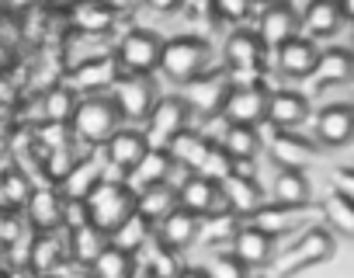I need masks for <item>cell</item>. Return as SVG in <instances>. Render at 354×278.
I'll return each mask as SVG.
<instances>
[{
	"instance_id": "50",
	"label": "cell",
	"mask_w": 354,
	"mask_h": 278,
	"mask_svg": "<svg viewBox=\"0 0 354 278\" xmlns=\"http://www.w3.org/2000/svg\"><path fill=\"white\" fill-rule=\"evenodd\" d=\"M347 53H351V56H354V39H351V46H347Z\"/></svg>"
},
{
	"instance_id": "1",
	"label": "cell",
	"mask_w": 354,
	"mask_h": 278,
	"mask_svg": "<svg viewBox=\"0 0 354 278\" xmlns=\"http://www.w3.org/2000/svg\"><path fill=\"white\" fill-rule=\"evenodd\" d=\"M84 205H87V219L108 233L111 226H118V223L136 209V195H132V188H129L125 181H104V178H101V181L87 192Z\"/></svg>"
},
{
	"instance_id": "29",
	"label": "cell",
	"mask_w": 354,
	"mask_h": 278,
	"mask_svg": "<svg viewBox=\"0 0 354 278\" xmlns=\"http://www.w3.org/2000/svg\"><path fill=\"white\" fill-rule=\"evenodd\" d=\"M219 147L233 157V164H236V160H254L257 150H261V132H257V125L230 122V125L223 129V136H219Z\"/></svg>"
},
{
	"instance_id": "46",
	"label": "cell",
	"mask_w": 354,
	"mask_h": 278,
	"mask_svg": "<svg viewBox=\"0 0 354 278\" xmlns=\"http://www.w3.org/2000/svg\"><path fill=\"white\" fill-rule=\"evenodd\" d=\"M146 4H149L153 11H160V15H170V11L181 8V0H146Z\"/></svg>"
},
{
	"instance_id": "51",
	"label": "cell",
	"mask_w": 354,
	"mask_h": 278,
	"mask_svg": "<svg viewBox=\"0 0 354 278\" xmlns=\"http://www.w3.org/2000/svg\"><path fill=\"white\" fill-rule=\"evenodd\" d=\"M59 4H73V0H59Z\"/></svg>"
},
{
	"instance_id": "42",
	"label": "cell",
	"mask_w": 354,
	"mask_h": 278,
	"mask_svg": "<svg viewBox=\"0 0 354 278\" xmlns=\"http://www.w3.org/2000/svg\"><path fill=\"white\" fill-rule=\"evenodd\" d=\"M73 154H70V147H53L49 154H46V160H42V167H46V178H53L56 185L63 181V174L73 167Z\"/></svg>"
},
{
	"instance_id": "48",
	"label": "cell",
	"mask_w": 354,
	"mask_h": 278,
	"mask_svg": "<svg viewBox=\"0 0 354 278\" xmlns=\"http://www.w3.org/2000/svg\"><path fill=\"white\" fill-rule=\"evenodd\" d=\"M340 4V15H344V21H354V0H337Z\"/></svg>"
},
{
	"instance_id": "36",
	"label": "cell",
	"mask_w": 354,
	"mask_h": 278,
	"mask_svg": "<svg viewBox=\"0 0 354 278\" xmlns=\"http://www.w3.org/2000/svg\"><path fill=\"white\" fill-rule=\"evenodd\" d=\"M87 268H91L97 278H125V275L136 271V261H132L129 250H122V247H115V243H104Z\"/></svg>"
},
{
	"instance_id": "43",
	"label": "cell",
	"mask_w": 354,
	"mask_h": 278,
	"mask_svg": "<svg viewBox=\"0 0 354 278\" xmlns=\"http://www.w3.org/2000/svg\"><path fill=\"white\" fill-rule=\"evenodd\" d=\"M212 11L223 21H243L254 11V0H212Z\"/></svg>"
},
{
	"instance_id": "23",
	"label": "cell",
	"mask_w": 354,
	"mask_h": 278,
	"mask_svg": "<svg viewBox=\"0 0 354 278\" xmlns=\"http://www.w3.org/2000/svg\"><path fill=\"white\" fill-rule=\"evenodd\" d=\"M340 21H344V15H340L337 0H309L299 18L306 39H330V35H337Z\"/></svg>"
},
{
	"instance_id": "24",
	"label": "cell",
	"mask_w": 354,
	"mask_h": 278,
	"mask_svg": "<svg viewBox=\"0 0 354 278\" xmlns=\"http://www.w3.org/2000/svg\"><path fill=\"white\" fill-rule=\"evenodd\" d=\"M170 154L163 150V147H146V154L125 171L129 174V188L136 192V188H146V185H160V181H167V174H170Z\"/></svg>"
},
{
	"instance_id": "5",
	"label": "cell",
	"mask_w": 354,
	"mask_h": 278,
	"mask_svg": "<svg viewBox=\"0 0 354 278\" xmlns=\"http://www.w3.org/2000/svg\"><path fill=\"white\" fill-rule=\"evenodd\" d=\"M188 115H192V108L185 104V98H160V101H153L149 115L142 118L146 122V143L167 150L170 139L188 125Z\"/></svg>"
},
{
	"instance_id": "21",
	"label": "cell",
	"mask_w": 354,
	"mask_h": 278,
	"mask_svg": "<svg viewBox=\"0 0 354 278\" xmlns=\"http://www.w3.org/2000/svg\"><path fill=\"white\" fill-rule=\"evenodd\" d=\"M104 157H108V164L111 167H118V171H129L142 154H146V132H136V129H115L108 139H104Z\"/></svg>"
},
{
	"instance_id": "9",
	"label": "cell",
	"mask_w": 354,
	"mask_h": 278,
	"mask_svg": "<svg viewBox=\"0 0 354 278\" xmlns=\"http://www.w3.org/2000/svg\"><path fill=\"white\" fill-rule=\"evenodd\" d=\"M118 73H122V66L108 53V56H97V59H87V63L70 66L66 70V87L73 94H97V91H108L118 80Z\"/></svg>"
},
{
	"instance_id": "18",
	"label": "cell",
	"mask_w": 354,
	"mask_h": 278,
	"mask_svg": "<svg viewBox=\"0 0 354 278\" xmlns=\"http://www.w3.org/2000/svg\"><path fill=\"white\" fill-rule=\"evenodd\" d=\"M295 32H299V15L292 11V4H264V15L257 21V39L264 42V49H278Z\"/></svg>"
},
{
	"instance_id": "41",
	"label": "cell",
	"mask_w": 354,
	"mask_h": 278,
	"mask_svg": "<svg viewBox=\"0 0 354 278\" xmlns=\"http://www.w3.org/2000/svg\"><path fill=\"white\" fill-rule=\"evenodd\" d=\"M205 275H216V278H240V275H247V264H243L233 250H226V254H216V257L205 261Z\"/></svg>"
},
{
	"instance_id": "39",
	"label": "cell",
	"mask_w": 354,
	"mask_h": 278,
	"mask_svg": "<svg viewBox=\"0 0 354 278\" xmlns=\"http://www.w3.org/2000/svg\"><path fill=\"white\" fill-rule=\"evenodd\" d=\"M73 108H77V94H73L66 84H63V87H49L46 98H42V115H46V122H70Z\"/></svg>"
},
{
	"instance_id": "32",
	"label": "cell",
	"mask_w": 354,
	"mask_h": 278,
	"mask_svg": "<svg viewBox=\"0 0 354 278\" xmlns=\"http://www.w3.org/2000/svg\"><path fill=\"white\" fill-rule=\"evenodd\" d=\"M101 178H104V171H101L97 160H73V167L59 181V192H63V198H87V192Z\"/></svg>"
},
{
	"instance_id": "15",
	"label": "cell",
	"mask_w": 354,
	"mask_h": 278,
	"mask_svg": "<svg viewBox=\"0 0 354 278\" xmlns=\"http://www.w3.org/2000/svg\"><path fill=\"white\" fill-rule=\"evenodd\" d=\"M156 226V240L170 250H181V247H192L198 240V216L188 212L185 205H174L163 219L153 223Z\"/></svg>"
},
{
	"instance_id": "44",
	"label": "cell",
	"mask_w": 354,
	"mask_h": 278,
	"mask_svg": "<svg viewBox=\"0 0 354 278\" xmlns=\"http://www.w3.org/2000/svg\"><path fill=\"white\" fill-rule=\"evenodd\" d=\"M25 198H28V181H25L21 174H8L4 181H0V202L18 205V202H25Z\"/></svg>"
},
{
	"instance_id": "13",
	"label": "cell",
	"mask_w": 354,
	"mask_h": 278,
	"mask_svg": "<svg viewBox=\"0 0 354 278\" xmlns=\"http://www.w3.org/2000/svg\"><path fill=\"white\" fill-rule=\"evenodd\" d=\"M274 240H278V237H271L268 230H261V226H254V223L236 226V233L230 237L233 254L247 264V271H250V268L271 264V257H274Z\"/></svg>"
},
{
	"instance_id": "49",
	"label": "cell",
	"mask_w": 354,
	"mask_h": 278,
	"mask_svg": "<svg viewBox=\"0 0 354 278\" xmlns=\"http://www.w3.org/2000/svg\"><path fill=\"white\" fill-rule=\"evenodd\" d=\"M261 4H288V0H261Z\"/></svg>"
},
{
	"instance_id": "28",
	"label": "cell",
	"mask_w": 354,
	"mask_h": 278,
	"mask_svg": "<svg viewBox=\"0 0 354 278\" xmlns=\"http://www.w3.org/2000/svg\"><path fill=\"white\" fill-rule=\"evenodd\" d=\"M28 219L35 230H56L63 223V192L53 188L28 192Z\"/></svg>"
},
{
	"instance_id": "31",
	"label": "cell",
	"mask_w": 354,
	"mask_h": 278,
	"mask_svg": "<svg viewBox=\"0 0 354 278\" xmlns=\"http://www.w3.org/2000/svg\"><path fill=\"white\" fill-rule=\"evenodd\" d=\"M174 205H177V188L167 185V181H160V185H146V188H139V195H136V212H142L149 223L163 219Z\"/></svg>"
},
{
	"instance_id": "10",
	"label": "cell",
	"mask_w": 354,
	"mask_h": 278,
	"mask_svg": "<svg viewBox=\"0 0 354 278\" xmlns=\"http://www.w3.org/2000/svg\"><path fill=\"white\" fill-rule=\"evenodd\" d=\"M115 59L125 73H153L160 66V39L149 35V32H129L118 49H115Z\"/></svg>"
},
{
	"instance_id": "47",
	"label": "cell",
	"mask_w": 354,
	"mask_h": 278,
	"mask_svg": "<svg viewBox=\"0 0 354 278\" xmlns=\"http://www.w3.org/2000/svg\"><path fill=\"white\" fill-rule=\"evenodd\" d=\"M101 4H104V8H111V11L118 15V11H129V8L136 4V0H101Z\"/></svg>"
},
{
	"instance_id": "12",
	"label": "cell",
	"mask_w": 354,
	"mask_h": 278,
	"mask_svg": "<svg viewBox=\"0 0 354 278\" xmlns=\"http://www.w3.org/2000/svg\"><path fill=\"white\" fill-rule=\"evenodd\" d=\"M313 216H316V209H313L309 202H302V205H288V202H271V205H264V202H261V205L250 212V223L261 226V230H268L271 237H281V233L302 226V223L313 219Z\"/></svg>"
},
{
	"instance_id": "27",
	"label": "cell",
	"mask_w": 354,
	"mask_h": 278,
	"mask_svg": "<svg viewBox=\"0 0 354 278\" xmlns=\"http://www.w3.org/2000/svg\"><path fill=\"white\" fill-rule=\"evenodd\" d=\"M146 240H153V223H149L142 212H136V209H132L118 226L108 230V243H115V247H122V250H129V254H139Z\"/></svg>"
},
{
	"instance_id": "26",
	"label": "cell",
	"mask_w": 354,
	"mask_h": 278,
	"mask_svg": "<svg viewBox=\"0 0 354 278\" xmlns=\"http://www.w3.org/2000/svg\"><path fill=\"white\" fill-rule=\"evenodd\" d=\"M212 147V139L202 132V129H181L170 143H167V154H170V160L174 164H181V167H188V171H195L198 167V160L205 157V150Z\"/></svg>"
},
{
	"instance_id": "17",
	"label": "cell",
	"mask_w": 354,
	"mask_h": 278,
	"mask_svg": "<svg viewBox=\"0 0 354 278\" xmlns=\"http://www.w3.org/2000/svg\"><path fill=\"white\" fill-rule=\"evenodd\" d=\"M177 205H185L195 216H209V212H216V205H223L219 185L202 178V174H195V171H188L185 181L177 185Z\"/></svg>"
},
{
	"instance_id": "6",
	"label": "cell",
	"mask_w": 354,
	"mask_h": 278,
	"mask_svg": "<svg viewBox=\"0 0 354 278\" xmlns=\"http://www.w3.org/2000/svg\"><path fill=\"white\" fill-rule=\"evenodd\" d=\"M268 111V91L261 84H230L219 115L226 122H240V125H261Z\"/></svg>"
},
{
	"instance_id": "25",
	"label": "cell",
	"mask_w": 354,
	"mask_h": 278,
	"mask_svg": "<svg viewBox=\"0 0 354 278\" xmlns=\"http://www.w3.org/2000/svg\"><path fill=\"white\" fill-rule=\"evenodd\" d=\"M316 80V87H333V84H347L354 80V56L347 49H326L316 56V66L309 73Z\"/></svg>"
},
{
	"instance_id": "8",
	"label": "cell",
	"mask_w": 354,
	"mask_h": 278,
	"mask_svg": "<svg viewBox=\"0 0 354 278\" xmlns=\"http://www.w3.org/2000/svg\"><path fill=\"white\" fill-rule=\"evenodd\" d=\"M226 63L236 80L257 84L261 63H264V42L257 39V32H233L226 42Z\"/></svg>"
},
{
	"instance_id": "37",
	"label": "cell",
	"mask_w": 354,
	"mask_h": 278,
	"mask_svg": "<svg viewBox=\"0 0 354 278\" xmlns=\"http://www.w3.org/2000/svg\"><path fill=\"white\" fill-rule=\"evenodd\" d=\"M70 233H73V237H70V250H73V257L84 261V264H91V261L97 257V250L108 243V233H104L101 226H94L91 219L80 223V226L70 230Z\"/></svg>"
},
{
	"instance_id": "2",
	"label": "cell",
	"mask_w": 354,
	"mask_h": 278,
	"mask_svg": "<svg viewBox=\"0 0 354 278\" xmlns=\"http://www.w3.org/2000/svg\"><path fill=\"white\" fill-rule=\"evenodd\" d=\"M115 125H118V108L97 94H87L84 101H77V108L70 115V132L77 139H84L87 147H101L115 132Z\"/></svg>"
},
{
	"instance_id": "35",
	"label": "cell",
	"mask_w": 354,
	"mask_h": 278,
	"mask_svg": "<svg viewBox=\"0 0 354 278\" xmlns=\"http://www.w3.org/2000/svg\"><path fill=\"white\" fill-rule=\"evenodd\" d=\"M111 49L104 46V35H94V32H70L66 46H63V56H66V66H77V63H87V59H97V56H108Z\"/></svg>"
},
{
	"instance_id": "19",
	"label": "cell",
	"mask_w": 354,
	"mask_h": 278,
	"mask_svg": "<svg viewBox=\"0 0 354 278\" xmlns=\"http://www.w3.org/2000/svg\"><path fill=\"white\" fill-rule=\"evenodd\" d=\"M316 56H319L316 42L306 39V35H299V32H295L292 39H285V42L274 49L278 70H281L285 77H309L313 66H316Z\"/></svg>"
},
{
	"instance_id": "40",
	"label": "cell",
	"mask_w": 354,
	"mask_h": 278,
	"mask_svg": "<svg viewBox=\"0 0 354 278\" xmlns=\"http://www.w3.org/2000/svg\"><path fill=\"white\" fill-rule=\"evenodd\" d=\"M195 174H202V178H209V181H216V185H219L226 174H233V157H230L219 143H212V147L205 150V157L198 160Z\"/></svg>"
},
{
	"instance_id": "3",
	"label": "cell",
	"mask_w": 354,
	"mask_h": 278,
	"mask_svg": "<svg viewBox=\"0 0 354 278\" xmlns=\"http://www.w3.org/2000/svg\"><path fill=\"white\" fill-rule=\"evenodd\" d=\"M205 63H209V46L202 39L181 35L160 46V70L170 80H192L195 73L205 70Z\"/></svg>"
},
{
	"instance_id": "34",
	"label": "cell",
	"mask_w": 354,
	"mask_h": 278,
	"mask_svg": "<svg viewBox=\"0 0 354 278\" xmlns=\"http://www.w3.org/2000/svg\"><path fill=\"white\" fill-rule=\"evenodd\" d=\"M271 198L274 202H288V205H302L309 202V181L299 167H278L274 181H271Z\"/></svg>"
},
{
	"instance_id": "45",
	"label": "cell",
	"mask_w": 354,
	"mask_h": 278,
	"mask_svg": "<svg viewBox=\"0 0 354 278\" xmlns=\"http://www.w3.org/2000/svg\"><path fill=\"white\" fill-rule=\"evenodd\" d=\"M333 188H337L340 195L354 198V167H344V171H337V174H333Z\"/></svg>"
},
{
	"instance_id": "33",
	"label": "cell",
	"mask_w": 354,
	"mask_h": 278,
	"mask_svg": "<svg viewBox=\"0 0 354 278\" xmlns=\"http://www.w3.org/2000/svg\"><path fill=\"white\" fill-rule=\"evenodd\" d=\"M319 216L330 223L333 233L354 240V198H347V195H340V192L333 188V192L319 202Z\"/></svg>"
},
{
	"instance_id": "20",
	"label": "cell",
	"mask_w": 354,
	"mask_h": 278,
	"mask_svg": "<svg viewBox=\"0 0 354 278\" xmlns=\"http://www.w3.org/2000/svg\"><path fill=\"white\" fill-rule=\"evenodd\" d=\"M309 118V101L299 91H274L268 94V111L264 122L274 129H299Z\"/></svg>"
},
{
	"instance_id": "16",
	"label": "cell",
	"mask_w": 354,
	"mask_h": 278,
	"mask_svg": "<svg viewBox=\"0 0 354 278\" xmlns=\"http://www.w3.org/2000/svg\"><path fill=\"white\" fill-rule=\"evenodd\" d=\"M316 139L323 147L354 143V104H326L316 118Z\"/></svg>"
},
{
	"instance_id": "14",
	"label": "cell",
	"mask_w": 354,
	"mask_h": 278,
	"mask_svg": "<svg viewBox=\"0 0 354 278\" xmlns=\"http://www.w3.org/2000/svg\"><path fill=\"white\" fill-rule=\"evenodd\" d=\"M219 198H223V205H226L233 216H250V212L264 202V192H261V185L254 181V174L233 171V174H226V178L219 181Z\"/></svg>"
},
{
	"instance_id": "22",
	"label": "cell",
	"mask_w": 354,
	"mask_h": 278,
	"mask_svg": "<svg viewBox=\"0 0 354 278\" xmlns=\"http://www.w3.org/2000/svg\"><path fill=\"white\" fill-rule=\"evenodd\" d=\"M271 143V160L278 167H306L316 157V147L309 143L306 136H295V129H274Z\"/></svg>"
},
{
	"instance_id": "30",
	"label": "cell",
	"mask_w": 354,
	"mask_h": 278,
	"mask_svg": "<svg viewBox=\"0 0 354 278\" xmlns=\"http://www.w3.org/2000/svg\"><path fill=\"white\" fill-rule=\"evenodd\" d=\"M73 28L77 32H94V35H108L115 25V11L104 8L101 0H73Z\"/></svg>"
},
{
	"instance_id": "38",
	"label": "cell",
	"mask_w": 354,
	"mask_h": 278,
	"mask_svg": "<svg viewBox=\"0 0 354 278\" xmlns=\"http://www.w3.org/2000/svg\"><path fill=\"white\" fill-rule=\"evenodd\" d=\"M59 257H63V243L53 230H39L35 240H32V250H28V261L35 271H56L59 268Z\"/></svg>"
},
{
	"instance_id": "4",
	"label": "cell",
	"mask_w": 354,
	"mask_h": 278,
	"mask_svg": "<svg viewBox=\"0 0 354 278\" xmlns=\"http://www.w3.org/2000/svg\"><path fill=\"white\" fill-rule=\"evenodd\" d=\"M330 254H333V233L323 230V226H313L285 250V257L274 264V271L278 275H295V271H306V268L326 261Z\"/></svg>"
},
{
	"instance_id": "11",
	"label": "cell",
	"mask_w": 354,
	"mask_h": 278,
	"mask_svg": "<svg viewBox=\"0 0 354 278\" xmlns=\"http://www.w3.org/2000/svg\"><path fill=\"white\" fill-rule=\"evenodd\" d=\"M226 91H230V77H223V73H195L188 84H185V104L192 108V111H198V115H216L219 108H223V98H226Z\"/></svg>"
},
{
	"instance_id": "7",
	"label": "cell",
	"mask_w": 354,
	"mask_h": 278,
	"mask_svg": "<svg viewBox=\"0 0 354 278\" xmlns=\"http://www.w3.org/2000/svg\"><path fill=\"white\" fill-rule=\"evenodd\" d=\"M156 94L149 87V80L142 73H118V80L111 84V104L118 108L122 118H132V122H142L153 108Z\"/></svg>"
}]
</instances>
